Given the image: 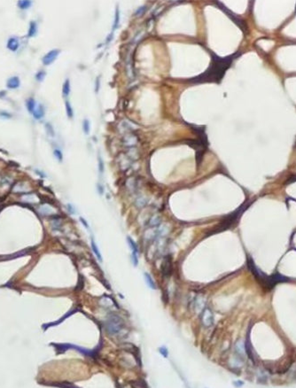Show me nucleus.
Masks as SVG:
<instances>
[{
  "instance_id": "obj_1",
  "label": "nucleus",
  "mask_w": 296,
  "mask_h": 388,
  "mask_svg": "<svg viewBox=\"0 0 296 388\" xmlns=\"http://www.w3.org/2000/svg\"><path fill=\"white\" fill-rule=\"evenodd\" d=\"M240 55V52H237L227 57H219V56L213 54L212 55V62L208 68L202 73L199 76L192 78L189 81L193 83H219L222 79L224 78L226 71L232 66L233 60Z\"/></svg>"
},
{
  "instance_id": "obj_2",
  "label": "nucleus",
  "mask_w": 296,
  "mask_h": 388,
  "mask_svg": "<svg viewBox=\"0 0 296 388\" xmlns=\"http://www.w3.org/2000/svg\"><path fill=\"white\" fill-rule=\"evenodd\" d=\"M123 326H124V322H123L121 317L117 316V315H112L106 322V330L110 334L113 335L121 332Z\"/></svg>"
},
{
  "instance_id": "obj_3",
  "label": "nucleus",
  "mask_w": 296,
  "mask_h": 388,
  "mask_svg": "<svg viewBox=\"0 0 296 388\" xmlns=\"http://www.w3.org/2000/svg\"><path fill=\"white\" fill-rule=\"evenodd\" d=\"M217 5H218V6H219V7L221 8L222 10H224V13H226V14H227V15L229 16V17L231 18V19H232V21H234V22H235V23L237 24V25H238V27H240V28H241V29H242L243 31H246V30H245V28H244L246 27V24H245V22H244V21H242L241 19L238 18L236 15L232 14V12H230V11H229V10L227 9V8H225V6H224V5H222V4H221L220 2H217Z\"/></svg>"
},
{
  "instance_id": "obj_4",
  "label": "nucleus",
  "mask_w": 296,
  "mask_h": 388,
  "mask_svg": "<svg viewBox=\"0 0 296 388\" xmlns=\"http://www.w3.org/2000/svg\"><path fill=\"white\" fill-rule=\"evenodd\" d=\"M202 322H203V324L207 327H209L213 324L214 316L210 309H204L203 314H202Z\"/></svg>"
},
{
  "instance_id": "obj_5",
  "label": "nucleus",
  "mask_w": 296,
  "mask_h": 388,
  "mask_svg": "<svg viewBox=\"0 0 296 388\" xmlns=\"http://www.w3.org/2000/svg\"><path fill=\"white\" fill-rule=\"evenodd\" d=\"M60 53V51L59 50H52L51 52H49L43 58V63L44 65H50L52 64L55 59L58 57V55Z\"/></svg>"
},
{
  "instance_id": "obj_6",
  "label": "nucleus",
  "mask_w": 296,
  "mask_h": 388,
  "mask_svg": "<svg viewBox=\"0 0 296 388\" xmlns=\"http://www.w3.org/2000/svg\"><path fill=\"white\" fill-rule=\"evenodd\" d=\"M128 242H129V245L130 246V249H131V251H132V260H133V263L134 265H137V246L136 245L135 242L131 239L130 238H128Z\"/></svg>"
},
{
  "instance_id": "obj_7",
  "label": "nucleus",
  "mask_w": 296,
  "mask_h": 388,
  "mask_svg": "<svg viewBox=\"0 0 296 388\" xmlns=\"http://www.w3.org/2000/svg\"><path fill=\"white\" fill-rule=\"evenodd\" d=\"M20 84H21L20 79L17 76H13V77H11L8 79L6 86L9 89H16L20 86Z\"/></svg>"
},
{
  "instance_id": "obj_8",
  "label": "nucleus",
  "mask_w": 296,
  "mask_h": 388,
  "mask_svg": "<svg viewBox=\"0 0 296 388\" xmlns=\"http://www.w3.org/2000/svg\"><path fill=\"white\" fill-rule=\"evenodd\" d=\"M7 48L9 50L13 51V52H15V51H17L18 50V48H19V41H18V39L17 38H10L9 40H8V42H7Z\"/></svg>"
},
{
  "instance_id": "obj_9",
  "label": "nucleus",
  "mask_w": 296,
  "mask_h": 388,
  "mask_svg": "<svg viewBox=\"0 0 296 388\" xmlns=\"http://www.w3.org/2000/svg\"><path fill=\"white\" fill-rule=\"evenodd\" d=\"M161 268H162L161 269H162L163 274L165 275V276H169V274H170V269H171V262L169 258L164 261Z\"/></svg>"
},
{
  "instance_id": "obj_10",
  "label": "nucleus",
  "mask_w": 296,
  "mask_h": 388,
  "mask_svg": "<svg viewBox=\"0 0 296 388\" xmlns=\"http://www.w3.org/2000/svg\"><path fill=\"white\" fill-rule=\"evenodd\" d=\"M33 115H34V117L36 119H37V120L41 119L44 115V107L42 106V105H40V106L37 107V109L34 111Z\"/></svg>"
},
{
  "instance_id": "obj_11",
  "label": "nucleus",
  "mask_w": 296,
  "mask_h": 388,
  "mask_svg": "<svg viewBox=\"0 0 296 388\" xmlns=\"http://www.w3.org/2000/svg\"><path fill=\"white\" fill-rule=\"evenodd\" d=\"M92 248L93 250V253L95 254L96 257L98 258V260L100 261V262H102V256H101V254L100 252V250H98L96 243H95V241L93 239H92Z\"/></svg>"
},
{
  "instance_id": "obj_12",
  "label": "nucleus",
  "mask_w": 296,
  "mask_h": 388,
  "mask_svg": "<svg viewBox=\"0 0 296 388\" xmlns=\"http://www.w3.org/2000/svg\"><path fill=\"white\" fill-rule=\"evenodd\" d=\"M145 282H146L147 285L149 286L151 289L154 290V289L156 288V286H155V283L153 282V279L152 278V277H151L148 273H145Z\"/></svg>"
},
{
  "instance_id": "obj_13",
  "label": "nucleus",
  "mask_w": 296,
  "mask_h": 388,
  "mask_svg": "<svg viewBox=\"0 0 296 388\" xmlns=\"http://www.w3.org/2000/svg\"><path fill=\"white\" fill-rule=\"evenodd\" d=\"M37 23L34 22V21L30 22V27H29V34H28V36H29V37L34 36L37 34Z\"/></svg>"
},
{
  "instance_id": "obj_14",
  "label": "nucleus",
  "mask_w": 296,
  "mask_h": 388,
  "mask_svg": "<svg viewBox=\"0 0 296 388\" xmlns=\"http://www.w3.org/2000/svg\"><path fill=\"white\" fill-rule=\"evenodd\" d=\"M35 107H36V101L34 99H29L28 101H27V108L29 110V113H34L35 111Z\"/></svg>"
},
{
  "instance_id": "obj_15",
  "label": "nucleus",
  "mask_w": 296,
  "mask_h": 388,
  "mask_svg": "<svg viewBox=\"0 0 296 388\" xmlns=\"http://www.w3.org/2000/svg\"><path fill=\"white\" fill-rule=\"evenodd\" d=\"M62 91H63L64 96H66V97H68V94L70 93V84H69V81L68 80H66L65 83L63 84Z\"/></svg>"
},
{
  "instance_id": "obj_16",
  "label": "nucleus",
  "mask_w": 296,
  "mask_h": 388,
  "mask_svg": "<svg viewBox=\"0 0 296 388\" xmlns=\"http://www.w3.org/2000/svg\"><path fill=\"white\" fill-rule=\"evenodd\" d=\"M18 5H19V7L21 8V9H27V8L30 7L31 2L27 1V0H25V1H19Z\"/></svg>"
},
{
  "instance_id": "obj_17",
  "label": "nucleus",
  "mask_w": 296,
  "mask_h": 388,
  "mask_svg": "<svg viewBox=\"0 0 296 388\" xmlns=\"http://www.w3.org/2000/svg\"><path fill=\"white\" fill-rule=\"evenodd\" d=\"M119 21H120V13H119L118 7H117V8H116V12H115V20H114V23H113V30H114V29H116V28H118Z\"/></svg>"
},
{
  "instance_id": "obj_18",
  "label": "nucleus",
  "mask_w": 296,
  "mask_h": 388,
  "mask_svg": "<svg viewBox=\"0 0 296 388\" xmlns=\"http://www.w3.org/2000/svg\"><path fill=\"white\" fill-rule=\"evenodd\" d=\"M83 128H84V131L85 134H88L89 131H90V122L86 119L84 121V122H83Z\"/></svg>"
},
{
  "instance_id": "obj_19",
  "label": "nucleus",
  "mask_w": 296,
  "mask_h": 388,
  "mask_svg": "<svg viewBox=\"0 0 296 388\" xmlns=\"http://www.w3.org/2000/svg\"><path fill=\"white\" fill-rule=\"evenodd\" d=\"M66 109H67V114L69 118L73 117V109L70 106L69 102H66Z\"/></svg>"
},
{
  "instance_id": "obj_20",
  "label": "nucleus",
  "mask_w": 296,
  "mask_h": 388,
  "mask_svg": "<svg viewBox=\"0 0 296 388\" xmlns=\"http://www.w3.org/2000/svg\"><path fill=\"white\" fill-rule=\"evenodd\" d=\"M44 75H45V73L44 71H40L39 73H37V74L36 79L38 81V82H42V81L44 80Z\"/></svg>"
},
{
  "instance_id": "obj_21",
  "label": "nucleus",
  "mask_w": 296,
  "mask_h": 388,
  "mask_svg": "<svg viewBox=\"0 0 296 388\" xmlns=\"http://www.w3.org/2000/svg\"><path fill=\"white\" fill-rule=\"evenodd\" d=\"M160 353L161 354H162L164 357H167L168 356V349L166 348L165 346H162V347H160Z\"/></svg>"
},
{
  "instance_id": "obj_22",
  "label": "nucleus",
  "mask_w": 296,
  "mask_h": 388,
  "mask_svg": "<svg viewBox=\"0 0 296 388\" xmlns=\"http://www.w3.org/2000/svg\"><path fill=\"white\" fill-rule=\"evenodd\" d=\"M144 10H145V6H142V8L140 7V8H139V9H138V10H137V11L136 12V15H138V14H141V13H143Z\"/></svg>"
},
{
  "instance_id": "obj_23",
  "label": "nucleus",
  "mask_w": 296,
  "mask_h": 388,
  "mask_svg": "<svg viewBox=\"0 0 296 388\" xmlns=\"http://www.w3.org/2000/svg\"><path fill=\"white\" fill-rule=\"evenodd\" d=\"M55 155H57V156H58V157H59V159H60V160H61L62 155H61V152H60L59 150H56V151H55Z\"/></svg>"
}]
</instances>
